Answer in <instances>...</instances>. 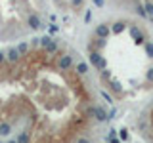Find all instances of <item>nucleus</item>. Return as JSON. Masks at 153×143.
I'll return each instance as SVG.
<instances>
[{
    "mask_svg": "<svg viewBox=\"0 0 153 143\" xmlns=\"http://www.w3.org/2000/svg\"><path fill=\"white\" fill-rule=\"evenodd\" d=\"M17 143H29V133H27V132H23L21 136L17 137Z\"/></svg>",
    "mask_w": 153,
    "mask_h": 143,
    "instance_id": "obj_2",
    "label": "nucleus"
},
{
    "mask_svg": "<svg viewBox=\"0 0 153 143\" xmlns=\"http://www.w3.org/2000/svg\"><path fill=\"white\" fill-rule=\"evenodd\" d=\"M10 143H17V141H10Z\"/></svg>",
    "mask_w": 153,
    "mask_h": 143,
    "instance_id": "obj_6",
    "label": "nucleus"
},
{
    "mask_svg": "<svg viewBox=\"0 0 153 143\" xmlns=\"http://www.w3.org/2000/svg\"><path fill=\"white\" fill-rule=\"evenodd\" d=\"M111 143H121V141H119V139H113V137H111Z\"/></svg>",
    "mask_w": 153,
    "mask_h": 143,
    "instance_id": "obj_5",
    "label": "nucleus"
},
{
    "mask_svg": "<svg viewBox=\"0 0 153 143\" xmlns=\"http://www.w3.org/2000/svg\"><path fill=\"white\" fill-rule=\"evenodd\" d=\"M76 143H90V141L86 139V137H79V139H76Z\"/></svg>",
    "mask_w": 153,
    "mask_h": 143,
    "instance_id": "obj_4",
    "label": "nucleus"
},
{
    "mask_svg": "<svg viewBox=\"0 0 153 143\" xmlns=\"http://www.w3.org/2000/svg\"><path fill=\"white\" fill-rule=\"evenodd\" d=\"M0 133H2V136L10 133V126H8V124H0Z\"/></svg>",
    "mask_w": 153,
    "mask_h": 143,
    "instance_id": "obj_3",
    "label": "nucleus"
},
{
    "mask_svg": "<svg viewBox=\"0 0 153 143\" xmlns=\"http://www.w3.org/2000/svg\"><path fill=\"white\" fill-rule=\"evenodd\" d=\"M46 0H0V40L40 31Z\"/></svg>",
    "mask_w": 153,
    "mask_h": 143,
    "instance_id": "obj_1",
    "label": "nucleus"
}]
</instances>
